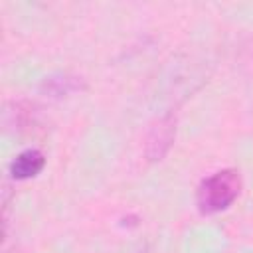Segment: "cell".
<instances>
[{
    "label": "cell",
    "mask_w": 253,
    "mask_h": 253,
    "mask_svg": "<svg viewBox=\"0 0 253 253\" xmlns=\"http://www.w3.org/2000/svg\"><path fill=\"white\" fill-rule=\"evenodd\" d=\"M241 192V176L235 168H221L206 176L196 190V206L202 213L211 215L227 210Z\"/></svg>",
    "instance_id": "cell-1"
},
{
    "label": "cell",
    "mask_w": 253,
    "mask_h": 253,
    "mask_svg": "<svg viewBox=\"0 0 253 253\" xmlns=\"http://www.w3.org/2000/svg\"><path fill=\"white\" fill-rule=\"evenodd\" d=\"M45 166V156L38 148H26L10 162V176L14 180H30L38 176Z\"/></svg>",
    "instance_id": "cell-2"
},
{
    "label": "cell",
    "mask_w": 253,
    "mask_h": 253,
    "mask_svg": "<svg viewBox=\"0 0 253 253\" xmlns=\"http://www.w3.org/2000/svg\"><path fill=\"white\" fill-rule=\"evenodd\" d=\"M83 89H85L83 77L67 73V71L51 73L40 83V91L49 95V97H65L69 93H77V91H83Z\"/></svg>",
    "instance_id": "cell-3"
},
{
    "label": "cell",
    "mask_w": 253,
    "mask_h": 253,
    "mask_svg": "<svg viewBox=\"0 0 253 253\" xmlns=\"http://www.w3.org/2000/svg\"><path fill=\"white\" fill-rule=\"evenodd\" d=\"M174 138V123L170 117L158 121V126H154L146 138V156L150 160H160L164 152L170 148V142Z\"/></svg>",
    "instance_id": "cell-4"
}]
</instances>
